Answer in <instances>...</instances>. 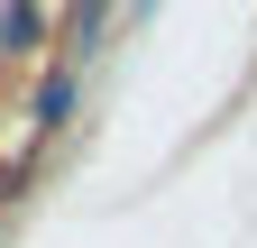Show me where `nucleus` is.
Masks as SVG:
<instances>
[{"mask_svg":"<svg viewBox=\"0 0 257 248\" xmlns=\"http://www.w3.org/2000/svg\"><path fill=\"white\" fill-rule=\"evenodd\" d=\"M74 19H83V37H101V19H110V0H74Z\"/></svg>","mask_w":257,"mask_h":248,"instance_id":"7ed1b4c3","label":"nucleus"},{"mask_svg":"<svg viewBox=\"0 0 257 248\" xmlns=\"http://www.w3.org/2000/svg\"><path fill=\"white\" fill-rule=\"evenodd\" d=\"M46 46V10L37 0H0V55H37Z\"/></svg>","mask_w":257,"mask_h":248,"instance_id":"f03ea898","label":"nucleus"},{"mask_svg":"<svg viewBox=\"0 0 257 248\" xmlns=\"http://www.w3.org/2000/svg\"><path fill=\"white\" fill-rule=\"evenodd\" d=\"M74 101H83V83H74V74L55 65V74L37 83V101H28V129H37V138H55L64 119H74Z\"/></svg>","mask_w":257,"mask_h":248,"instance_id":"f257e3e1","label":"nucleus"}]
</instances>
